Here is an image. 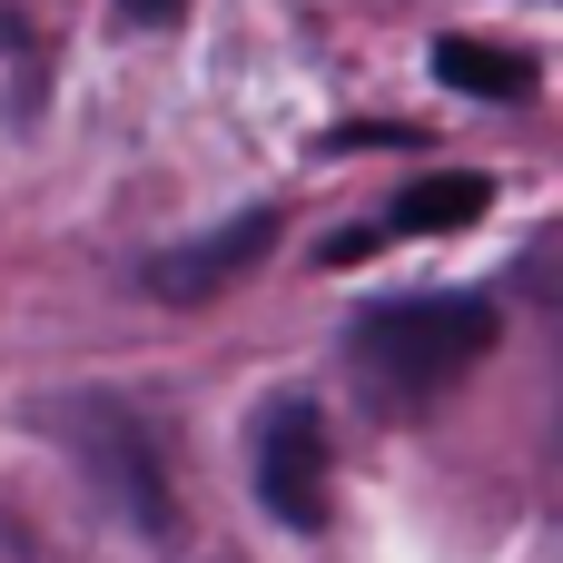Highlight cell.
<instances>
[{
	"instance_id": "obj_4",
	"label": "cell",
	"mask_w": 563,
	"mask_h": 563,
	"mask_svg": "<svg viewBox=\"0 0 563 563\" xmlns=\"http://www.w3.org/2000/svg\"><path fill=\"white\" fill-rule=\"evenodd\" d=\"M267 247H277V208H247V218H228V228H208V238H188V247H158L139 277H148V297L198 307V297H218V287L257 277V267H267Z\"/></svg>"
},
{
	"instance_id": "obj_6",
	"label": "cell",
	"mask_w": 563,
	"mask_h": 563,
	"mask_svg": "<svg viewBox=\"0 0 563 563\" xmlns=\"http://www.w3.org/2000/svg\"><path fill=\"white\" fill-rule=\"evenodd\" d=\"M435 79L445 89H465V99H534L544 89V69L525 59V49H495V40H435Z\"/></svg>"
},
{
	"instance_id": "obj_1",
	"label": "cell",
	"mask_w": 563,
	"mask_h": 563,
	"mask_svg": "<svg viewBox=\"0 0 563 563\" xmlns=\"http://www.w3.org/2000/svg\"><path fill=\"white\" fill-rule=\"evenodd\" d=\"M495 336H505V307H495V297L426 287V297H376V307H356L346 356H356V376H366V396H376L386 416H416V406H435L455 376H475V366L495 356Z\"/></svg>"
},
{
	"instance_id": "obj_3",
	"label": "cell",
	"mask_w": 563,
	"mask_h": 563,
	"mask_svg": "<svg viewBox=\"0 0 563 563\" xmlns=\"http://www.w3.org/2000/svg\"><path fill=\"white\" fill-rule=\"evenodd\" d=\"M59 426H69L79 465L99 475V495H109V505H119V515H129L148 544H168V534H178V505H168V465H158V435H148L129 406H99V396H89V406H69Z\"/></svg>"
},
{
	"instance_id": "obj_2",
	"label": "cell",
	"mask_w": 563,
	"mask_h": 563,
	"mask_svg": "<svg viewBox=\"0 0 563 563\" xmlns=\"http://www.w3.org/2000/svg\"><path fill=\"white\" fill-rule=\"evenodd\" d=\"M327 465H336L327 406L317 396H267L257 426H247V485L287 534H327Z\"/></svg>"
},
{
	"instance_id": "obj_7",
	"label": "cell",
	"mask_w": 563,
	"mask_h": 563,
	"mask_svg": "<svg viewBox=\"0 0 563 563\" xmlns=\"http://www.w3.org/2000/svg\"><path fill=\"white\" fill-rule=\"evenodd\" d=\"M119 10H129V20H139V30H168V20H178V10H188V0H119Z\"/></svg>"
},
{
	"instance_id": "obj_5",
	"label": "cell",
	"mask_w": 563,
	"mask_h": 563,
	"mask_svg": "<svg viewBox=\"0 0 563 563\" xmlns=\"http://www.w3.org/2000/svg\"><path fill=\"white\" fill-rule=\"evenodd\" d=\"M495 208V178L485 168H435V178H416V188H396V208L376 218L386 238H455V228H475Z\"/></svg>"
}]
</instances>
